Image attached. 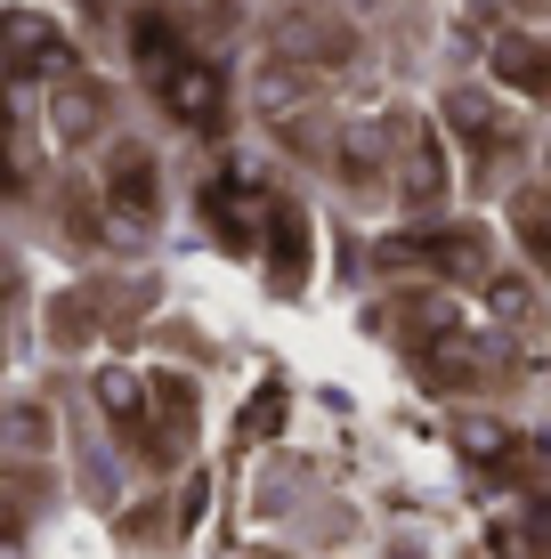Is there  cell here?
<instances>
[{
    "label": "cell",
    "mask_w": 551,
    "mask_h": 559,
    "mask_svg": "<svg viewBox=\"0 0 551 559\" xmlns=\"http://www.w3.org/2000/svg\"><path fill=\"white\" fill-rule=\"evenodd\" d=\"M113 195H122L130 219L155 211V170H146V154H122V163H113Z\"/></svg>",
    "instance_id": "7a4b0ae2"
},
{
    "label": "cell",
    "mask_w": 551,
    "mask_h": 559,
    "mask_svg": "<svg viewBox=\"0 0 551 559\" xmlns=\"http://www.w3.org/2000/svg\"><path fill=\"white\" fill-rule=\"evenodd\" d=\"M495 73L511 90H551V41H519V33H503V41H495Z\"/></svg>",
    "instance_id": "6da1fadb"
}]
</instances>
